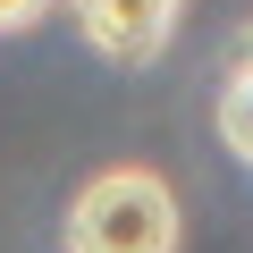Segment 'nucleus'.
<instances>
[{
	"mask_svg": "<svg viewBox=\"0 0 253 253\" xmlns=\"http://www.w3.org/2000/svg\"><path fill=\"white\" fill-rule=\"evenodd\" d=\"M42 9H51V0H0V34H26Z\"/></svg>",
	"mask_w": 253,
	"mask_h": 253,
	"instance_id": "4",
	"label": "nucleus"
},
{
	"mask_svg": "<svg viewBox=\"0 0 253 253\" xmlns=\"http://www.w3.org/2000/svg\"><path fill=\"white\" fill-rule=\"evenodd\" d=\"M219 144L253 169V76H228L219 84Z\"/></svg>",
	"mask_w": 253,
	"mask_h": 253,
	"instance_id": "3",
	"label": "nucleus"
},
{
	"mask_svg": "<svg viewBox=\"0 0 253 253\" xmlns=\"http://www.w3.org/2000/svg\"><path fill=\"white\" fill-rule=\"evenodd\" d=\"M228 76H253V26H236V42H228Z\"/></svg>",
	"mask_w": 253,
	"mask_h": 253,
	"instance_id": "5",
	"label": "nucleus"
},
{
	"mask_svg": "<svg viewBox=\"0 0 253 253\" xmlns=\"http://www.w3.org/2000/svg\"><path fill=\"white\" fill-rule=\"evenodd\" d=\"M186 17V0H76V34L110 68H152Z\"/></svg>",
	"mask_w": 253,
	"mask_h": 253,
	"instance_id": "2",
	"label": "nucleus"
},
{
	"mask_svg": "<svg viewBox=\"0 0 253 253\" xmlns=\"http://www.w3.org/2000/svg\"><path fill=\"white\" fill-rule=\"evenodd\" d=\"M68 253H177V194L161 169L118 161L76 186L68 203Z\"/></svg>",
	"mask_w": 253,
	"mask_h": 253,
	"instance_id": "1",
	"label": "nucleus"
}]
</instances>
